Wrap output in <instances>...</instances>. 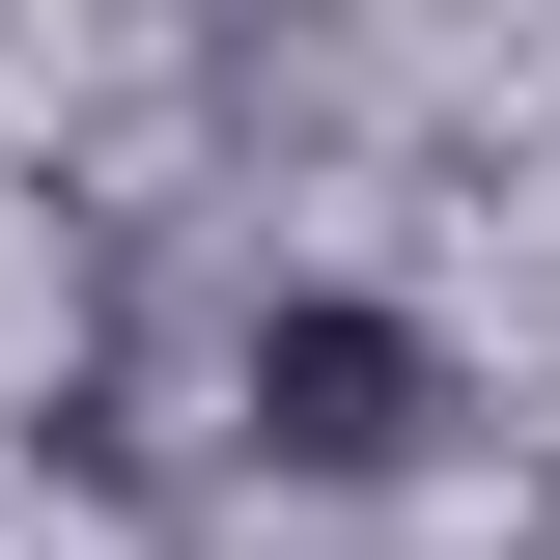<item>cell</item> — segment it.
Instances as JSON below:
<instances>
[{
	"label": "cell",
	"mask_w": 560,
	"mask_h": 560,
	"mask_svg": "<svg viewBox=\"0 0 560 560\" xmlns=\"http://www.w3.org/2000/svg\"><path fill=\"white\" fill-rule=\"evenodd\" d=\"M253 448H280V477H393V448H420V337L337 308V280L253 308Z\"/></svg>",
	"instance_id": "obj_1"
}]
</instances>
